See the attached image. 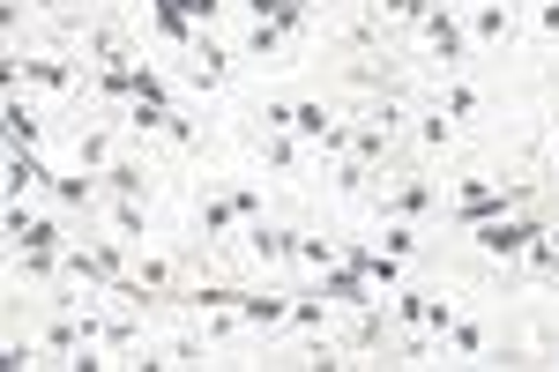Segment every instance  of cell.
<instances>
[{"label": "cell", "mask_w": 559, "mask_h": 372, "mask_svg": "<svg viewBox=\"0 0 559 372\" xmlns=\"http://www.w3.org/2000/svg\"><path fill=\"white\" fill-rule=\"evenodd\" d=\"M545 231V216L537 208H515V216H492V224H477V253H492V261H522V247Z\"/></svg>", "instance_id": "cell-1"}, {"label": "cell", "mask_w": 559, "mask_h": 372, "mask_svg": "<svg viewBox=\"0 0 559 372\" xmlns=\"http://www.w3.org/2000/svg\"><path fill=\"white\" fill-rule=\"evenodd\" d=\"M418 38H426V52L440 60V68H463V52H471V31H463V23H455V8H440V0L426 8Z\"/></svg>", "instance_id": "cell-2"}, {"label": "cell", "mask_w": 559, "mask_h": 372, "mask_svg": "<svg viewBox=\"0 0 559 372\" xmlns=\"http://www.w3.org/2000/svg\"><path fill=\"white\" fill-rule=\"evenodd\" d=\"M194 231H202V247H231L247 224H239V208H231V194L216 187V194H194Z\"/></svg>", "instance_id": "cell-3"}, {"label": "cell", "mask_w": 559, "mask_h": 372, "mask_svg": "<svg viewBox=\"0 0 559 372\" xmlns=\"http://www.w3.org/2000/svg\"><path fill=\"white\" fill-rule=\"evenodd\" d=\"M432 208H440V187H426V179H388L381 187V216L418 224V216H432Z\"/></svg>", "instance_id": "cell-4"}, {"label": "cell", "mask_w": 559, "mask_h": 372, "mask_svg": "<svg viewBox=\"0 0 559 372\" xmlns=\"http://www.w3.org/2000/svg\"><path fill=\"white\" fill-rule=\"evenodd\" d=\"M97 179H105V194H120V202H142V194L157 187V171H150V157H134V149H120V157H112V165L97 171Z\"/></svg>", "instance_id": "cell-5"}, {"label": "cell", "mask_w": 559, "mask_h": 372, "mask_svg": "<svg viewBox=\"0 0 559 372\" xmlns=\"http://www.w3.org/2000/svg\"><path fill=\"white\" fill-rule=\"evenodd\" d=\"M239 321H247V335H269L292 321V290H239Z\"/></svg>", "instance_id": "cell-6"}, {"label": "cell", "mask_w": 559, "mask_h": 372, "mask_svg": "<svg viewBox=\"0 0 559 372\" xmlns=\"http://www.w3.org/2000/svg\"><path fill=\"white\" fill-rule=\"evenodd\" d=\"M224 75H231V52H224V45L202 31V38L187 45V83H194V89H216Z\"/></svg>", "instance_id": "cell-7"}, {"label": "cell", "mask_w": 559, "mask_h": 372, "mask_svg": "<svg viewBox=\"0 0 559 372\" xmlns=\"http://www.w3.org/2000/svg\"><path fill=\"white\" fill-rule=\"evenodd\" d=\"M463 31H471V45H508L515 38V8H508V0H477Z\"/></svg>", "instance_id": "cell-8"}, {"label": "cell", "mask_w": 559, "mask_h": 372, "mask_svg": "<svg viewBox=\"0 0 559 372\" xmlns=\"http://www.w3.org/2000/svg\"><path fill=\"white\" fill-rule=\"evenodd\" d=\"M247 247H254V261L284 268V261H299V231H284V224H247Z\"/></svg>", "instance_id": "cell-9"}, {"label": "cell", "mask_w": 559, "mask_h": 372, "mask_svg": "<svg viewBox=\"0 0 559 372\" xmlns=\"http://www.w3.org/2000/svg\"><path fill=\"white\" fill-rule=\"evenodd\" d=\"M254 149H261V165H269V171H299L306 157H313L299 134H269V127H254Z\"/></svg>", "instance_id": "cell-10"}, {"label": "cell", "mask_w": 559, "mask_h": 372, "mask_svg": "<svg viewBox=\"0 0 559 372\" xmlns=\"http://www.w3.org/2000/svg\"><path fill=\"white\" fill-rule=\"evenodd\" d=\"M112 157H120V134L112 127H75V165L83 171H105Z\"/></svg>", "instance_id": "cell-11"}, {"label": "cell", "mask_w": 559, "mask_h": 372, "mask_svg": "<svg viewBox=\"0 0 559 372\" xmlns=\"http://www.w3.org/2000/svg\"><path fill=\"white\" fill-rule=\"evenodd\" d=\"M105 231H112V239H150V208L142 202H120V194H105Z\"/></svg>", "instance_id": "cell-12"}, {"label": "cell", "mask_w": 559, "mask_h": 372, "mask_svg": "<svg viewBox=\"0 0 559 372\" xmlns=\"http://www.w3.org/2000/svg\"><path fill=\"white\" fill-rule=\"evenodd\" d=\"M210 358V335H173V343H157L150 358H134V365H202Z\"/></svg>", "instance_id": "cell-13"}, {"label": "cell", "mask_w": 559, "mask_h": 372, "mask_svg": "<svg viewBox=\"0 0 559 372\" xmlns=\"http://www.w3.org/2000/svg\"><path fill=\"white\" fill-rule=\"evenodd\" d=\"M426 8H432V0H366V15H373L381 31H418Z\"/></svg>", "instance_id": "cell-14"}, {"label": "cell", "mask_w": 559, "mask_h": 372, "mask_svg": "<svg viewBox=\"0 0 559 372\" xmlns=\"http://www.w3.org/2000/svg\"><path fill=\"white\" fill-rule=\"evenodd\" d=\"M38 187H52V171H45L31 149H8V194L23 202V194H38Z\"/></svg>", "instance_id": "cell-15"}, {"label": "cell", "mask_w": 559, "mask_h": 372, "mask_svg": "<svg viewBox=\"0 0 559 372\" xmlns=\"http://www.w3.org/2000/svg\"><path fill=\"white\" fill-rule=\"evenodd\" d=\"M329 305H336L329 290H306V298H292V321H284V328H299V335H329Z\"/></svg>", "instance_id": "cell-16"}, {"label": "cell", "mask_w": 559, "mask_h": 372, "mask_svg": "<svg viewBox=\"0 0 559 372\" xmlns=\"http://www.w3.org/2000/svg\"><path fill=\"white\" fill-rule=\"evenodd\" d=\"M440 350H448V358H485V350H492V335L477 328V321H463V313H455V328L440 335Z\"/></svg>", "instance_id": "cell-17"}, {"label": "cell", "mask_w": 559, "mask_h": 372, "mask_svg": "<svg viewBox=\"0 0 559 372\" xmlns=\"http://www.w3.org/2000/svg\"><path fill=\"white\" fill-rule=\"evenodd\" d=\"M411 142H418V149H426V157H440V149H448V142H455V120H448V112H440V105H432V112H418V127H411Z\"/></svg>", "instance_id": "cell-18"}, {"label": "cell", "mask_w": 559, "mask_h": 372, "mask_svg": "<svg viewBox=\"0 0 559 372\" xmlns=\"http://www.w3.org/2000/svg\"><path fill=\"white\" fill-rule=\"evenodd\" d=\"M247 15H254V23H284L292 38H306V8L299 0H247Z\"/></svg>", "instance_id": "cell-19"}, {"label": "cell", "mask_w": 559, "mask_h": 372, "mask_svg": "<svg viewBox=\"0 0 559 372\" xmlns=\"http://www.w3.org/2000/svg\"><path fill=\"white\" fill-rule=\"evenodd\" d=\"M426 305H432V290H403V284H395V298H388V321H395V328H426Z\"/></svg>", "instance_id": "cell-20"}, {"label": "cell", "mask_w": 559, "mask_h": 372, "mask_svg": "<svg viewBox=\"0 0 559 372\" xmlns=\"http://www.w3.org/2000/svg\"><path fill=\"white\" fill-rule=\"evenodd\" d=\"M38 112H31V105H23V97H8V149H38Z\"/></svg>", "instance_id": "cell-21"}, {"label": "cell", "mask_w": 559, "mask_h": 372, "mask_svg": "<svg viewBox=\"0 0 559 372\" xmlns=\"http://www.w3.org/2000/svg\"><path fill=\"white\" fill-rule=\"evenodd\" d=\"M448 120H477V89L471 83H440V97H432Z\"/></svg>", "instance_id": "cell-22"}, {"label": "cell", "mask_w": 559, "mask_h": 372, "mask_svg": "<svg viewBox=\"0 0 559 372\" xmlns=\"http://www.w3.org/2000/svg\"><path fill=\"white\" fill-rule=\"evenodd\" d=\"M381 247L411 261V253H418V224H403V216H381Z\"/></svg>", "instance_id": "cell-23"}, {"label": "cell", "mask_w": 559, "mask_h": 372, "mask_svg": "<svg viewBox=\"0 0 559 372\" xmlns=\"http://www.w3.org/2000/svg\"><path fill=\"white\" fill-rule=\"evenodd\" d=\"M336 261H344V253L329 247V239H306V231H299V268H313V276H329Z\"/></svg>", "instance_id": "cell-24"}, {"label": "cell", "mask_w": 559, "mask_h": 372, "mask_svg": "<svg viewBox=\"0 0 559 372\" xmlns=\"http://www.w3.org/2000/svg\"><path fill=\"white\" fill-rule=\"evenodd\" d=\"M284 45H292V31H284V23H254V31H247V52H254V60L284 52Z\"/></svg>", "instance_id": "cell-25"}, {"label": "cell", "mask_w": 559, "mask_h": 372, "mask_svg": "<svg viewBox=\"0 0 559 372\" xmlns=\"http://www.w3.org/2000/svg\"><path fill=\"white\" fill-rule=\"evenodd\" d=\"M448 328H455V305H448V298H432V305H426V335L440 343Z\"/></svg>", "instance_id": "cell-26"}, {"label": "cell", "mask_w": 559, "mask_h": 372, "mask_svg": "<svg viewBox=\"0 0 559 372\" xmlns=\"http://www.w3.org/2000/svg\"><path fill=\"white\" fill-rule=\"evenodd\" d=\"M530 23H537V38H545V45H559V0H537Z\"/></svg>", "instance_id": "cell-27"}, {"label": "cell", "mask_w": 559, "mask_h": 372, "mask_svg": "<svg viewBox=\"0 0 559 372\" xmlns=\"http://www.w3.org/2000/svg\"><path fill=\"white\" fill-rule=\"evenodd\" d=\"M224 194H231V208H239V224H261V202L247 194V187H224Z\"/></svg>", "instance_id": "cell-28"}, {"label": "cell", "mask_w": 559, "mask_h": 372, "mask_svg": "<svg viewBox=\"0 0 559 372\" xmlns=\"http://www.w3.org/2000/svg\"><path fill=\"white\" fill-rule=\"evenodd\" d=\"M38 8H68V0H38Z\"/></svg>", "instance_id": "cell-29"}, {"label": "cell", "mask_w": 559, "mask_h": 372, "mask_svg": "<svg viewBox=\"0 0 559 372\" xmlns=\"http://www.w3.org/2000/svg\"><path fill=\"white\" fill-rule=\"evenodd\" d=\"M440 8H455V0H440Z\"/></svg>", "instance_id": "cell-30"}]
</instances>
